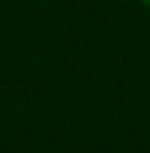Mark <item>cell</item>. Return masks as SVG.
<instances>
[{
  "label": "cell",
  "mask_w": 150,
  "mask_h": 153,
  "mask_svg": "<svg viewBox=\"0 0 150 153\" xmlns=\"http://www.w3.org/2000/svg\"><path fill=\"white\" fill-rule=\"evenodd\" d=\"M143 3H148V5H150V0H143Z\"/></svg>",
  "instance_id": "1"
}]
</instances>
